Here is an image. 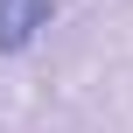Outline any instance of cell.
<instances>
[{"label": "cell", "instance_id": "6da1fadb", "mask_svg": "<svg viewBox=\"0 0 133 133\" xmlns=\"http://www.w3.org/2000/svg\"><path fill=\"white\" fill-rule=\"evenodd\" d=\"M56 21V0H0V56H21Z\"/></svg>", "mask_w": 133, "mask_h": 133}]
</instances>
